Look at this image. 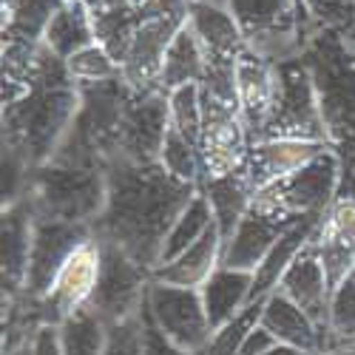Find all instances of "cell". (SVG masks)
Returning a JSON list of instances; mask_svg holds the SVG:
<instances>
[{
  "instance_id": "obj_10",
  "label": "cell",
  "mask_w": 355,
  "mask_h": 355,
  "mask_svg": "<svg viewBox=\"0 0 355 355\" xmlns=\"http://www.w3.org/2000/svg\"><path fill=\"white\" fill-rule=\"evenodd\" d=\"M324 151H327L324 142H310V139H259L256 145L248 148L242 168L248 173L250 188L259 193L282 182L293 171L304 168Z\"/></svg>"
},
{
  "instance_id": "obj_34",
  "label": "cell",
  "mask_w": 355,
  "mask_h": 355,
  "mask_svg": "<svg viewBox=\"0 0 355 355\" xmlns=\"http://www.w3.org/2000/svg\"><path fill=\"white\" fill-rule=\"evenodd\" d=\"M276 344H279V341H276L268 330H264V327H259V324H256V327L248 333V338H245L239 355H264L268 349H273Z\"/></svg>"
},
{
  "instance_id": "obj_17",
  "label": "cell",
  "mask_w": 355,
  "mask_h": 355,
  "mask_svg": "<svg viewBox=\"0 0 355 355\" xmlns=\"http://www.w3.org/2000/svg\"><path fill=\"white\" fill-rule=\"evenodd\" d=\"M188 26L193 28L205 54L214 57V60H236L239 54L248 51L242 28L227 6L208 3V0H191Z\"/></svg>"
},
{
  "instance_id": "obj_2",
  "label": "cell",
  "mask_w": 355,
  "mask_h": 355,
  "mask_svg": "<svg viewBox=\"0 0 355 355\" xmlns=\"http://www.w3.org/2000/svg\"><path fill=\"white\" fill-rule=\"evenodd\" d=\"M28 202L37 219L92 225L105 208V171H83L46 162L28 182Z\"/></svg>"
},
{
  "instance_id": "obj_24",
  "label": "cell",
  "mask_w": 355,
  "mask_h": 355,
  "mask_svg": "<svg viewBox=\"0 0 355 355\" xmlns=\"http://www.w3.org/2000/svg\"><path fill=\"white\" fill-rule=\"evenodd\" d=\"M214 225H216V222H214V211H211L208 199H205V193L199 191V193L191 199L188 208L180 214V219L173 222L168 239H165V248H162V256H159V264H168V261H173L176 256H182V253H185L188 248H193ZM159 264H157V268H159ZM157 268H154V270H157Z\"/></svg>"
},
{
  "instance_id": "obj_29",
  "label": "cell",
  "mask_w": 355,
  "mask_h": 355,
  "mask_svg": "<svg viewBox=\"0 0 355 355\" xmlns=\"http://www.w3.org/2000/svg\"><path fill=\"white\" fill-rule=\"evenodd\" d=\"M259 315H261V302H253L245 313H239L233 321H227L225 327L214 330L208 344H205L196 355H239L248 333L259 324Z\"/></svg>"
},
{
  "instance_id": "obj_16",
  "label": "cell",
  "mask_w": 355,
  "mask_h": 355,
  "mask_svg": "<svg viewBox=\"0 0 355 355\" xmlns=\"http://www.w3.org/2000/svg\"><path fill=\"white\" fill-rule=\"evenodd\" d=\"M35 211L26 196L12 202L3 214V293L15 302L26 290L28 256H32L35 236Z\"/></svg>"
},
{
  "instance_id": "obj_36",
  "label": "cell",
  "mask_w": 355,
  "mask_h": 355,
  "mask_svg": "<svg viewBox=\"0 0 355 355\" xmlns=\"http://www.w3.org/2000/svg\"><path fill=\"white\" fill-rule=\"evenodd\" d=\"M23 355H26V352H23Z\"/></svg>"
},
{
  "instance_id": "obj_30",
  "label": "cell",
  "mask_w": 355,
  "mask_h": 355,
  "mask_svg": "<svg viewBox=\"0 0 355 355\" xmlns=\"http://www.w3.org/2000/svg\"><path fill=\"white\" fill-rule=\"evenodd\" d=\"M69 66V77L71 80H80V85H88V83H105V80H116L123 77V69L114 57L103 49V46H88L83 51H77L74 57L66 60Z\"/></svg>"
},
{
  "instance_id": "obj_32",
  "label": "cell",
  "mask_w": 355,
  "mask_h": 355,
  "mask_svg": "<svg viewBox=\"0 0 355 355\" xmlns=\"http://www.w3.org/2000/svg\"><path fill=\"white\" fill-rule=\"evenodd\" d=\"M139 324H142V355H193L188 349H182L180 344H173L157 324L154 318L142 310L139 315Z\"/></svg>"
},
{
  "instance_id": "obj_5",
  "label": "cell",
  "mask_w": 355,
  "mask_h": 355,
  "mask_svg": "<svg viewBox=\"0 0 355 355\" xmlns=\"http://www.w3.org/2000/svg\"><path fill=\"white\" fill-rule=\"evenodd\" d=\"M100 250H103L100 279H97L94 299L88 307H92L108 327L139 318V313L145 310V295H148V284H151V273H148L142 264H137L128 253H123L120 248L100 242Z\"/></svg>"
},
{
  "instance_id": "obj_21",
  "label": "cell",
  "mask_w": 355,
  "mask_h": 355,
  "mask_svg": "<svg viewBox=\"0 0 355 355\" xmlns=\"http://www.w3.org/2000/svg\"><path fill=\"white\" fill-rule=\"evenodd\" d=\"M318 222H321V219H302V222L290 225V227L279 236V242L270 248V253L264 256L261 264L253 270V302L268 299V295L279 287L282 276L287 273L290 264L295 261V256H299L302 248L313 239Z\"/></svg>"
},
{
  "instance_id": "obj_1",
  "label": "cell",
  "mask_w": 355,
  "mask_h": 355,
  "mask_svg": "<svg viewBox=\"0 0 355 355\" xmlns=\"http://www.w3.org/2000/svg\"><path fill=\"white\" fill-rule=\"evenodd\" d=\"M196 193V185L173 180L159 162L114 159L105 168V208L94 222L97 242L120 248L151 273L173 222Z\"/></svg>"
},
{
  "instance_id": "obj_6",
  "label": "cell",
  "mask_w": 355,
  "mask_h": 355,
  "mask_svg": "<svg viewBox=\"0 0 355 355\" xmlns=\"http://www.w3.org/2000/svg\"><path fill=\"white\" fill-rule=\"evenodd\" d=\"M100 261H103V250L97 236L94 239L83 242L69 261L60 268V273L54 276L49 293L40 302H28L35 307L40 324H49V327H60L66 318H71L74 313H80L83 307L92 304L94 290H97V279H100ZM23 299V295H20Z\"/></svg>"
},
{
  "instance_id": "obj_18",
  "label": "cell",
  "mask_w": 355,
  "mask_h": 355,
  "mask_svg": "<svg viewBox=\"0 0 355 355\" xmlns=\"http://www.w3.org/2000/svg\"><path fill=\"white\" fill-rule=\"evenodd\" d=\"M222 250L225 242L216 230V225L202 236V239L188 248L182 256H176L168 264H159L157 270H151L154 282H165L173 287H188V290H202L219 268H222Z\"/></svg>"
},
{
  "instance_id": "obj_31",
  "label": "cell",
  "mask_w": 355,
  "mask_h": 355,
  "mask_svg": "<svg viewBox=\"0 0 355 355\" xmlns=\"http://www.w3.org/2000/svg\"><path fill=\"white\" fill-rule=\"evenodd\" d=\"M103 355H142V324H139V318H131L125 324H114L108 330V344H105Z\"/></svg>"
},
{
  "instance_id": "obj_26",
  "label": "cell",
  "mask_w": 355,
  "mask_h": 355,
  "mask_svg": "<svg viewBox=\"0 0 355 355\" xmlns=\"http://www.w3.org/2000/svg\"><path fill=\"white\" fill-rule=\"evenodd\" d=\"M173 180H180L185 185H196L199 182V173H202V162H199V148L185 139L176 128H171L168 123V134L162 142V151L157 159Z\"/></svg>"
},
{
  "instance_id": "obj_35",
  "label": "cell",
  "mask_w": 355,
  "mask_h": 355,
  "mask_svg": "<svg viewBox=\"0 0 355 355\" xmlns=\"http://www.w3.org/2000/svg\"><path fill=\"white\" fill-rule=\"evenodd\" d=\"M264 355H310V352H302V349H295V347H284V344H276L273 349H268Z\"/></svg>"
},
{
  "instance_id": "obj_9",
  "label": "cell",
  "mask_w": 355,
  "mask_h": 355,
  "mask_svg": "<svg viewBox=\"0 0 355 355\" xmlns=\"http://www.w3.org/2000/svg\"><path fill=\"white\" fill-rule=\"evenodd\" d=\"M168 94L162 88L137 92L128 100L120 131H116V154L114 159L128 162H157L162 142L168 134ZM111 159V162H114Z\"/></svg>"
},
{
  "instance_id": "obj_11",
  "label": "cell",
  "mask_w": 355,
  "mask_h": 355,
  "mask_svg": "<svg viewBox=\"0 0 355 355\" xmlns=\"http://www.w3.org/2000/svg\"><path fill=\"white\" fill-rule=\"evenodd\" d=\"M313 245L324 264V273L336 290L355 270V199H338L321 216Z\"/></svg>"
},
{
  "instance_id": "obj_7",
  "label": "cell",
  "mask_w": 355,
  "mask_h": 355,
  "mask_svg": "<svg viewBox=\"0 0 355 355\" xmlns=\"http://www.w3.org/2000/svg\"><path fill=\"white\" fill-rule=\"evenodd\" d=\"M145 313L154 318V324L173 344H180L193 355L214 336L199 290L173 287L151 279L145 295Z\"/></svg>"
},
{
  "instance_id": "obj_28",
  "label": "cell",
  "mask_w": 355,
  "mask_h": 355,
  "mask_svg": "<svg viewBox=\"0 0 355 355\" xmlns=\"http://www.w3.org/2000/svg\"><path fill=\"white\" fill-rule=\"evenodd\" d=\"M168 120L185 139L199 148L202 137V92L199 85H185L168 94Z\"/></svg>"
},
{
  "instance_id": "obj_25",
  "label": "cell",
  "mask_w": 355,
  "mask_h": 355,
  "mask_svg": "<svg viewBox=\"0 0 355 355\" xmlns=\"http://www.w3.org/2000/svg\"><path fill=\"white\" fill-rule=\"evenodd\" d=\"M108 330L111 327L92 307H83L57 327V336H60V347L66 355H103L108 344Z\"/></svg>"
},
{
  "instance_id": "obj_8",
  "label": "cell",
  "mask_w": 355,
  "mask_h": 355,
  "mask_svg": "<svg viewBox=\"0 0 355 355\" xmlns=\"http://www.w3.org/2000/svg\"><path fill=\"white\" fill-rule=\"evenodd\" d=\"M88 239H94L92 225H74V222H57V219H37L32 236V256H28V273L23 299L40 302L49 293L54 276L69 261V256ZM20 299V295H17Z\"/></svg>"
},
{
  "instance_id": "obj_19",
  "label": "cell",
  "mask_w": 355,
  "mask_h": 355,
  "mask_svg": "<svg viewBox=\"0 0 355 355\" xmlns=\"http://www.w3.org/2000/svg\"><path fill=\"white\" fill-rule=\"evenodd\" d=\"M199 293H202L205 313H208V321H211V330H219L253 304V273L219 268L205 282Z\"/></svg>"
},
{
  "instance_id": "obj_15",
  "label": "cell",
  "mask_w": 355,
  "mask_h": 355,
  "mask_svg": "<svg viewBox=\"0 0 355 355\" xmlns=\"http://www.w3.org/2000/svg\"><path fill=\"white\" fill-rule=\"evenodd\" d=\"M259 327L268 330L279 344L295 347L310 355H321L327 349V341H324L327 333H324L299 304H293L282 290H273L268 299H261Z\"/></svg>"
},
{
  "instance_id": "obj_3",
  "label": "cell",
  "mask_w": 355,
  "mask_h": 355,
  "mask_svg": "<svg viewBox=\"0 0 355 355\" xmlns=\"http://www.w3.org/2000/svg\"><path fill=\"white\" fill-rule=\"evenodd\" d=\"M336 185H338V159L330 151H324L304 168L284 176L282 182L270 185L268 191H259L253 196V205L259 211L284 222L321 219L330 211Z\"/></svg>"
},
{
  "instance_id": "obj_20",
  "label": "cell",
  "mask_w": 355,
  "mask_h": 355,
  "mask_svg": "<svg viewBox=\"0 0 355 355\" xmlns=\"http://www.w3.org/2000/svg\"><path fill=\"white\" fill-rule=\"evenodd\" d=\"M202 193H205V199H208L211 211H214V222H216L222 242H227L233 236V230L239 227V222L245 219V214L250 211L253 196H256V191L248 182L245 168L225 173V176H216V180H205Z\"/></svg>"
},
{
  "instance_id": "obj_33",
  "label": "cell",
  "mask_w": 355,
  "mask_h": 355,
  "mask_svg": "<svg viewBox=\"0 0 355 355\" xmlns=\"http://www.w3.org/2000/svg\"><path fill=\"white\" fill-rule=\"evenodd\" d=\"M26 355H66L63 347H60V336H57V327H40L32 341L26 347Z\"/></svg>"
},
{
  "instance_id": "obj_22",
  "label": "cell",
  "mask_w": 355,
  "mask_h": 355,
  "mask_svg": "<svg viewBox=\"0 0 355 355\" xmlns=\"http://www.w3.org/2000/svg\"><path fill=\"white\" fill-rule=\"evenodd\" d=\"M205 69H208V54H205L202 43L193 35V28L185 20V26L176 32V37L171 40V46L165 51L157 88H162L165 94H171V92H176V88L199 85L202 77H205Z\"/></svg>"
},
{
  "instance_id": "obj_13",
  "label": "cell",
  "mask_w": 355,
  "mask_h": 355,
  "mask_svg": "<svg viewBox=\"0 0 355 355\" xmlns=\"http://www.w3.org/2000/svg\"><path fill=\"white\" fill-rule=\"evenodd\" d=\"M236 94H239V111L248 134H256L261 139L276 100V66L256 57L253 51L239 54V60H236Z\"/></svg>"
},
{
  "instance_id": "obj_27",
  "label": "cell",
  "mask_w": 355,
  "mask_h": 355,
  "mask_svg": "<svg viewBox=\"0 0 355 355\" xmlns=\"http://www.w3.org/2000/svg\"><path fill=\"white\" fill-rule=\"evenodd\" d=\"M327 336L341 349H347V344L355 341V270L333 290Z\"/></svg>"
},
{
  "instance_id": "obj_4",
  "label": "cell",
  "mask_w": 355,
  "mask_h": 355,
  "mask_svg": "<svg viewBox=\"0 0 355 355\" xmlns=\"http://www.w3.org/2000/svg\"><path fill=\"white\" fill-rule=\"evenodd\" d=\"M327 125H324L321 100L310 71L293 60L276 66V100L270 123L261 139H310L324 142Z\"/></svg>"
},
{
  "instance_id": "obj_23",
  "label": "cell",
  "mask_w": 355,
  "mask_h": 355,
  "mask_svg": "<svg viewBox=\"0 0 355 355\" xmlns=\"http://www.w3.org/2000/svg\"><path fill=\"white\" fill-rule=\"evenodd\" d=\"M94 43H97L94 20L88 15V9L83 6V0H69L63 9H57V15H51L49 28H46V46L60 57L63 63Z\"/></svg>"
},
{
  "instance_id": "obj_14",
  "label": "cell",
  "mask_w": 355,
  "mask_h": 355,
  "mask_svg": "<svg viewBox=\"0 0 355 355\" xmlns=\"http://www.w3.org/2000/svg\"><path fill=\"white\" fill-rule=\"evenodd\" d=\"M295 222H284L276 219L270 214L259 211L256 205H250V211L245 214V219L239 222V227L233 230V236L225 242L222 250V268L230 270H248L253 273L261 259L270 253V248L279 242V236Z\"/></svg>"
},
{
  "instance_id": "obj_12",
  "label": "cell",
  "mask_w": 355,
  "mask_h": 355,
  "mask_svg": "<svg viewBox=\"0 0 355 355\" xmlns=\"http://www.w3.org/2000/svg\"><path fill=\"white\" fill-rule=\"evenodd\" d=\"M293 304H299L318 327L327 333V318H330V299H333V287L330 279L324 273V264L318 259V250L313 239L302 248V253L295 256V261L287 268L282 276L279 287Z\"/></svg>"
}]
</instances>
